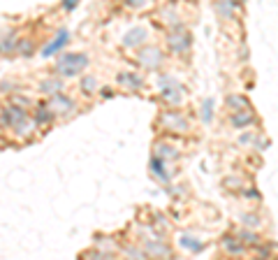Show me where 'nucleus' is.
Listing matches in <instances>:
<instances>
[{
    "label": "nucleus",
    "instance_id": "obj_17",
    "mask_svg": "<svg viewBox=\"0 0 278 260\" xmlns=\"http://www.w3.org/2000/svg\"><path fill=\"white\" fill-rule=\"evenodd\" d=\"M63 7H65V9H74V7H77V2H74V0H67V5L63 2Z\"/></svg>",
    "mask_w": 278,
    "mask_h": 260
},
{
    "label": "nucleus",
    "instance_id": "obj_5",
    "mask_svg": "<svg viewBox=\"0 0 278 260\" xmlns=\"http://www.w3.org/2000/svg\"><path fill=\"white\" fill-rule=\"evenodd\" d=\"M67 37H70V32H67V31H60V32L56 35V40H51L49 44H47V47L42 49V56H44V58L54 56V54H56L58 49H60V47H65V44H67Z\"/></svg>",
    "mask_w": 278,
    "mask_h": 260
},
{
    "label": "nucleus",
    "instance_id": "obj_8",
    "mask_svg": "<svg viewBox=\"0 0 278 260\" xmlns=\"http://www.w3.org/2000/svg\"><path fill=\"white\" fill-rule=\"evenodd\" d=\"M118 84L128 86V89H139V86H141V77L130 74V72H123V74H118Z\"/></svg>",
    "mask_w": 278,
    "mask_h": 260
},
{
    "label": "nucleus",
    "instance_id": "obj_7",
    "mask_svg": "<svg viewBox=\"0 0 278 260\" xmlns=\"http://www.w3.org/2000/svg\"><path fill=\"white\" fill-rule=\"evenodd\" d=\"M144 37H146L144 28H132V31L125 35L123 44H125V47H135V44H141V42H144Z\"/></svg>",
    "mask_w": 278,
    "mask_h": 260
},
{
    "label": "nucleus",
    "instance_id": "obj_13",
    "mask_svg": "<svg viewBox=\"0 0 278 260\" xmlns=\"http://www.w3.org/2000/svg\"><path fill=\"white\" fill-rule=\"evenodd\" d=\"M227 105H229V107H239V109H244V112H250V105L246 102L244 98H239V96H232V98H229Z\"/></svg>",
    "mask_w": 278,
    "mask_h": 260
},
{
    "label": "nucleus",
    "instance_id": "obj_14",
    "mask_svg": "<svg viewBox=\"0 0 278 260\" xmlns=\"http://www.w3.org/2000/svg\"><path fill=\"white\" fill-rule=\"evenodd\" d=\"M60 89V81H44V84H42V91H44V93H47V96H56V91Z\"/></svg>",
    "mask_w": 278,
    "mask_h": 260
},
{
    "label": "nucleus",
    "instance_id": "obj_10",
    "mask_svg": "<svg viewBox=\"0 0 278 260\" xmlns=\"http://www.w3.org/2000/svg\"><path fill=\"white\" fill-rule=\"evenodd\" d=\"M181 93H183V91H181L176 84H174L172 89H163V98H165V100H167V102H176V105L181 102Z\"/></svg>",
    "mask_w": 278,
    "mask_h": 260
},
{
    "label": "nucleus",
    "instance_id": "obj_6",
    "mask_svg": "<svg viewBox=\"0 0 278 260\" xmlns=\"http://www.w3.org/2000/svg\"><path fill=\"white\" fill-rule=\"evenodd\" d=\"M54 112V107H58L60 109V114H65L67 109H72V100H67L65 96H60V93H56V96H51V100H49V105H47Z\"/></svg>",
    "mask_w": 278,
    "mask_h": 260
},
{
    "label": "nucleus",
    "instance_id": "obj_12",
    "mask_svg": "<svg viewBox=\"0 0 278 260\" xmlns=\"http://www.w3.org/2000/svg\"><path fill=\"white\" fill-rule=\"evenodd\" d=\"M225 249H227L229 253H241V251H244L241 242H239V239H234V237H225Z\"/></svg>",
    "mask_w": 278,
    "mask_h": 260
},
{
    "label": "nucleus",
    "instance_id": "obj_2",
    "mask_svg": "<svg viewBox=\"0 0 278 260\" xmlns=\"http://www.w3.org/2000/svg\"><path fill=\"white\" fill-rule=\"evenodd\" d=\"M26 119H28V112H26V109H19V107H14L12 102H9V105L2 109V114H0V121L5 123V126H9V128H17V126H21Z\"/></svg>",
    "mask_w": 278,
    "mask_h": 260
},
{
    "label": "nucleus",
    "instance_id": "obj_15",
    "mask_svg": "<svg viewBox=\"0 0 278 260\" xmlns=\"http://www.w3.org/2000/svg\"><path fill=\"white\" fill-rule=\"evenodd\" d=\"M82 89L86 91V93H90V91L95 89V79H93V77H86V79L82 81Z\"/></svg>",
    "mask_w": 278,
    "mask_h": 260
},
{
    "label": "nucleus",
    "instance_id": "obj_11",
    "mask_svg": "<svg viewBox=\"0 0 278 260\" xmlns=\"http://www.w3.org/2000/svg\"><path fill=\"white\" fill-rule=\"evenodd\" d=\"M253 121V114L250 112H237L232 114V126H237V128H241V126H246V123Z\"/></svg>",
    "mask_w": 278,
    "mask_h": 260
},
{
    "label": "nucleus",
    "instance_id": "obj_4",
    "mask_svg": "<svg viewBox=\"0 0 278 260\" xmlns=\"http://www.w3.org/2000/svg\"><path fill=\"white\" fill-rule=\"evenodd\" d=\"M167 42H169V47H172L176 54H183V51H188V49H190V35L183 31V28L174 31Z\"/></svg>",
    "mask_w": 278,
    "mask_h": 260
},
{
    "label": "nucleus",
    "instance_id": "obj_3",
    "mask_svg": "<svg viewBox=\"0 0 278 260\" xmlns=\"http://www.w3.org/2000/svg\"><path fill=\"white\" fill-rule=\"evenodd\" d=\"M137 61L141 65H146V67H158V65L163 63V51L156 47H144V49H139Z\"/></svg>",
    "mask_w": 278,
    "mask_h": 260
},
{
    "label": "nucleus",
    "instance_id": "obj_9",
    "mask_svg": "<svg viewBox=\"0 0 278 260\" xmlns=\"http://www.w3.org/2000/svg\"><path fill=\"white\" fill-rule=\"evenodd\" d=\"M54 116H56V114L51 112L49 107L42 105V107H37V112L33 114V121H35V123H44V121L49 123V121H54Z\"/></svg>",
    "mask_w": 278,
    "mask_h": 260
},
{
    "label": "nucleus",
    "instance_id": "obj_16",
    "mask_svg": "<svg viewBox=\"0 0 278 260\" xmlns=\"http://www.w3.org/2000/svg\"><path fill=\"white\" fill-rule=\"evenodd\" d=\"M21 54H28V56H30V54H33V44H30V42H28V44H21Z\"/></svg>",
    "mask_w": 278,
    "mask_h": 260
},
{
    "label": "nucleus",
    "instance_id": "obj_1",
    "mask_svg": "<svg viewBox=\"0 0 278 260\" xmlns=\"http://www.w3.org/2000/svg\"><path fill=\"white\" fill-rule=\"evenodd\" d=\"M88 65V56L86 54H65L56 63V72H60L63 77H74L79 74Z\"/></svg>",
    "mask_w": 278,
    "mask_h": 260
}]
</instances>
